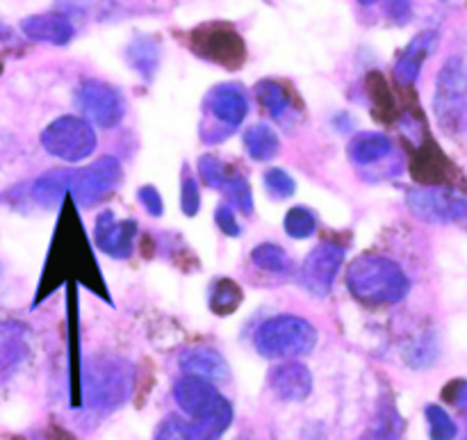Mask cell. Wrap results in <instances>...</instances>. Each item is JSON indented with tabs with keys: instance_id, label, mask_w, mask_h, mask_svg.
Here are the masks:
<instances>
[{
	"instance_id": "6da1fadb",
	"label": "cell",
	"mask_w": 467,
	"mask_h": 440,
	"mask_svg": "<svg viewBox=\"0 0 467 440\" xmlns=\"http://www.w3.org/2000/svg\"><path fill=\"white\" fill-rule=\"evenodd\" d=\"M132 363L114 354H96L80 368V402L99 414H109L126 404L135 388Z\"/></svg>"
},
{
	"instance_id": "7a4b0ae2",
	"label": "cell",
	"mask_w": 467,
	"mask_h": 440,
	"mask_svg": "<svg viewBox=\"0 0 467 440\" xmlns=\"http://www.w3.org/2000/svg\"><path fill=\"white\" fill-rule=\"evenodd\" d=\"M347 288L365 306L400 304L410 290L404 269L386 256H360L347 272Z\"/></svg>"
},
{
	"instance_id": "3957f363",
	"label": "cell",
	"mask_w": 467,
	"mask_h": 440,
	"mask_svg": "<svg viewBox=\"0 0 467 440\" xmlns=\"http://www.w3.org/2000/svg\"><path fill=\"white\" fill-rule=\"evenodd\" d=\"M254 345L263 359H295L306 356L317 345V329L296 315H276L258 327Z\"/></svg>"
},
{
	"instance_id": "277c9868",
	"label": "cell",
	"mask_w": 467,
	"mask_h": 440,
	"mask_svg": "<svg viewBox=\"0 0 467 440\" xmlns=\"http://www.w3.org/2000/svg\"><path fill=\"white\" fill-rule=\"evenodd\" d=\"M190 46L199 58L226 68H240L246 59V46L240 32L226 21H210L194 27Z\"/></svg>"
},
{
	"instance_id": "5b68a950",
	"label": "cell",
	"mask_w": 467,
	"mask_h": 440,
	"mask_svg": "<svg viewBox=\"0 0 467 440\" xmlns=\"http://www.w3.org/2000/svg\"><path fill=\"white\" fill-rule=\"evenodd\" d=\"M41 144L50 155L64 162H80L96 151V132L89 121L67 114L44 128Z\"/></svg>"
},
{
	"instance_id": "8992f818",
	"label": "cell",
	"mask_w": 467,
	"mask_h": 440,
	"mask_svg": "<svg viewBox=\"0 0 467 440\" xmlns=\"http://www.w3.org/2000/svg\"><path fill=\"white\" fill-rule=\"evenodd\" d=\"M436 112L447 128L459 126L467 114V62L463 58L447 59L438 73Z\"/></svg>"
},
{
	"instance_id": "52a82bcc",
	"label": "cell",
	"mask_w": 467,
	"mask_h": 440,
	"mask_svg": "<svg viewBox=\"0 0 467 440\" xmlns=\"http://www.w3.org/2000/svg\"><path fill=\"white\" fill-rule=\"evenodd\" d=\"M406 204L415 217L429 224H454L467 217V199L447 187H415Z\"/></svg>"
},
{
	"instance_id": "ba28073f",
	"label": "cell",
	"mask_w": 467,
	"mask_h": 440,
	"mask_svg": "<svg viewBox=\"0 0 467 440\" xmlns=\"http://www.w3.org/2000/svg\"><path fill=\"white\" fill-rule=\"evenodd\" d=\"M121 162L112 155H105L99 158L96 162H91L89 167L78 169L71 173V196L76 204L85 205V208H94L96 204L105 199L108 194H112L114 187L121 181Z\"/></svg>"
},
{
	"instance_id": "9c48e42d",
	"label": "cell",
	"mask_w": 467,
	"mask_h": 440,
	"mask_svg": "<svg viewBox=\"0 0 467 440\" xmlns=\"http://www.w3.org/2000/svg\"><path fill=\"white\" fill-rule=\"evenodd\" d=\"M76 103L80 112L100 128L119 126L126 114V100H123L121 91L108 82L94 80V78H87L78 85Z\"/></svg>"
},
{
	"instance_id": "30bf717a",
	"label": "cell",
	"mask_w": 467,
	"mask_h": 440,
	"mask_svg": "<svg viewBox=\"0 0 467 440\" xmlns=\"http://www.w3.org/2000/svg\"><path fill=\"white\" fill-rule=\"evenodd\" d=\"M345 260V249L333 242H322L306 256L301 265V286L315 297H327Z\"/></svg>"
},
{
	"instance_id": "8fae6325",
	"label": "cell",
	"mask_w": 467,
	"mask_h": 440,
	"mask_svg": "<svg viewBox=\"0 0 467 440\" xmlns=\"http://www.w3.org/2000/svg\"><path fill=\"white\" fill-rule=\"evenodd\" d=\"M96 246L109 258H130L132 249H135L137 237V222L135 219H123L117 222L109 210L99 215L94 228Z\"/></svg>"
},
{
	"instance_id": "7c38bea8",
	"label": "cell",
	"mask_w": 467,
	"mask_h": 440,
	"mask_svg": "<svg viewBox=\"0 0 467 440\" xmlns=\"http://www.w3.org/2000/svg\"><path fill=\"white\" fill-rule=\"evenodd\" d=\"M203 108L210 117L217 119L226 128L235 131L249 114V99L240 85H217L208 91L203 100Z\"/></svg>"
},
{
	"instance_id": "4fadbf2b",
	"label": "cell",
	"mask_w": 467,
	"mask_h": 440,
	"mask_svg": "<svg viewBox=\"0 0 467 440\" xmlns=\"http://www.w3.org/2000/svg\"><path fill=\"white\" fill-rule=\"evenodd\" d=\"M173 400H176V404L181 406L187 415L199 420L203 418V415H208L210 411L217 409V406L222 404L223 397L219 395L214 383L199 377H185L173 386Z\"/></svg>"
},
{
	"instance_id": "5bb4252c",
	"label": "cell",
	"mask_w": 467,
	"mask_h": 440,
	"mask_svg": "<svg viewBox=\"0 0 467 440\" xmlns=\"http://www.w3.org/2000/svg\"><path fill=\"white\" fill-rule=\"evenodd\" d=\"M269 388L283 402H304L313 393V374L304 363H281L269 372Z\"/></svg>"
},
{
	"instance_id": "9a60e30c",
	"label": "cell",
	"mask_w": 467,
	"mask_h": 440,
	"mask_svg": "<svg viewBox=\"0 0 467 440\" xmlns=\"http://www.w3.org/2000/svg\"><path fill=\"white\" fill-rule=\"evenodd\" d=\"M436 44H438L436 30H424L410 39V44L401 50L400 59H397L395 64V78L400 85L409 87L418 80L420 71H422V64L427 62L429 55L433 53Z\"/></svg>"
},
{
	"instance_id": "2e32d148",
	"label": "cell",
	"mask_w": 467,
	"mask_h": 440,
	"mask_svg": "<svg viewBox=\"0 0 467 440\" xmlns=\"http://www.w3.org/2000/svg\"><path fill=\"white\" fill-rule=\"evenodd\" d=\"M181 368L187 377H199L210 383H226L231 379L226 359L213 347H192L181 356Z\"/></svg>"
},
{
	"instance_id": "e0dca14e",
	"label": "cell",
	"mask_w": 467,
	"mask_h": 440,
	"mask_svg": "<svg viewBox=\"0 0 467 440\" xmlns=\"http://www.w3.org/2000/svg\"><path fill=\"white\" fill-rule=\"evenodd\" d=\"M21 32L32 41L67 46L73 39V23L64 14H35L23 18Z\"/></svg>"
},
{
	"instance_id": "ac0fdd59",
	"label": "cell",
	"mask_w": 467,
	"mask_h": 440,
	"mask_svg": "<svg viewBox=\"0 0 467 440\" xmlns=\"http://www.w3.org/2000/svg\"><path fill=\"white\" fill-rule=\"evenodd\" d=\"M30 351V331L21 322H0V372L21 363Z\"/></svg>"
},
{
	"instance_id": "d6986e66",
	"label": "cell",
	"mask_w": 467,
	"mask_h": 440,
	"mask_svg": "<svg viewBox=\"0 0 467 440\" xmlns=\"http://www.w3.org/2000/svg\"><path fill=\"white\" fill-rule=\"evenodd\" d=\"M126 59L144 80H153L155 71L160 67V44L155 37L150 35H137L135 39L128 44Z\"/></svg>"
},
{
	"instance_id": "ffe728a7",
	"label": "cell",
	"mask_w": 467,
	"mask_h": 440,
	"mask_svg": "<svg viewBox=\"0 0 467 440\" xmlns=\"http://www.w3.org/2000/svg\"><path fill=\"white\" fill-rule=\"evenodd\" d=\"M392 151L390 137L383 132H360L349 141V160L354 164H372Z\"/></svg>"
},
{
	"instance_id": "44dd1931",
	"label": "cell",
	"mask_w": 467,
	"mask_h": 440,
	"mask_svg": "<svg viewBox=\"0 0 467 440\" xmlns=\"http://www.w3.org/2000/svg\"><path fill=\"white\" fill-rule=\"evenodd\" d=\"M233 423V406L231 402L223 397L222 404L214 411H210L203 418L194 420V424H190V440H219L223 436L228 427Z\"/></svg>"
},
{
	"instance_id": "7402d4cb",
	"label": "cell",
	"mask_w": 467,
	"mask_h": 440,
	"mask_svg": "<svg viewBox=\"0 0 467 440\" xmlns=\"http://www.w3.org/2000/svg\"><path fill=\"white\" fill-rule=\"evenodd\" d=\"M278 146H281L278 135L267 123H255V126H251L244 132V149L255 162H267V160H272L278 153Z\"/></svg>"
},
{
	"instance_id": "603a6c76",
	"label": "cell",
	"mask_w": 467,
	"mask_h": 440,
	"mask_svg": "<svg viewBox=\"0 0 467 440\" xmlns=\"http://www.w3.org/2000/svg\"><path fill=\"white\" fill-rule=\"evenodd\" d=\"M71 173L73 172H64V169H57V172H50L46 176L36 178L35 185H32V196L39 205L44 208H50L57 201L64 199L67 194L68 185H71Z\"/></svg>"
},
{
	"instance_id": "cb8c5ba5",
	"label": "cell",
	"mask_w": 467,
	"mask_h": 440,
	"mask_svg": "<svg viewBox=\"0 0 467 440\" xmlns=\"http://www.w3.org/2000/svg\"><path fill=\"white\" fill-rule=\"evenodd\" d=\"M401 432H404V423H401L397 409L392 404H383L374 424L360 440H400Z\"/></svg>"
},
{
	"instance_id": "d4e9b609",
	"label": "cell",
	"mask_w": 467,
	"mask_h": 440,
	"mask_svg": "<svg viewBox=\"0 0 467 440\" xmlns=\"http://www.w3.org/2000/svg\"><path fill=\"white\" fill-rule=\"evenodd\" d=\"M255 96L274 119H281L290 110V96H287L285 87L276 80H260L255 85Z\"/></svg>"
},
{
	"instance_id": "484cf974",
	"label": "cell",
	"mask_w": 467,
	"mask_h": 440,
	"mask_svg": "<svg viewBox=\"0 0 467 440\" xmlns=\"http://www.w3.org/2000/svg\"><path fill=\"white\" fill-rule=\"evenodd\" d=\"M242 290L231 278H219L213 286V297H210V309L217 315H231L240 309Z\"/></svg>"
},
{
	"instance_id": "4316f807",
	"label": "cell",
	"mask_w": 467,
	"mask_h": 440,
	"mask_svg": "<svg viewBox=\"0 0 467 440\" xmlns=\"http://www.w3.org/2000/svg\"><path fill=\"white\" fill-rule=\"evenodd\" d=\"M283 228H285V233L292 240H306V237L313 236L315 228H317V215L310 208L296 205V208L287 210L285 219H283Z\"/></svg>"
},
{
	"instance_id": "83f0119b",
	"label": "cell",
	"mask_w": 467,
	"mask_h": 440,
	"mask_svg": "<svg viewBox=\"0 0 467 440\" xmlns=\"http://www.w3.org/2000/svg\"><path fill=\"white\" fill-rule=\"evenodd\" d=\"M222 192H226L228 199L237 205L242 215H254V192L240 172H228Z\"/></svg>"
},
{
	"instance_id": "f1b7e54d",
	"label": "cell",
	"mask_w": 467,
	"mask_h": 440,
	"mask_svg": "<svg viewBox=\"0 0 467 440\" xmlns=\"http://www.w3.org/2000/svg\"><path fill=\"white\" fill-rule=\"evenodd\" d=\"M251 260H254L255 267L265 269V272L281 274L290 267V260H287L285 251L278 245H269V242L255 246V249L251 251Z\"/></svg>"
},
{
	"instance_id": "f546056e",
	"label": "cell",
	"mask_w": 467,
	"mask_h": 440,
	"mask_svg": "<svg viewBox=\"0 0 467 440\" xmlns=\"http://www.w3.org/2000/svg\"><path fill=\"white\" fill-rule=\"evenodd\" d=\"M424 415H427L429 436H431V440H454L459 436L456 423L450 418V414H447L442 406L429 404L427 409H424Z\"/></svg>"
},
{
	"instance_id": "4dcf8cb0",
	"label": "cell",
	"mask_w": 467,
	"mask_h": 440,
	"mask_svg": "<svg viewBox=\"0 0 467 440\" xmlns=\"http://www.w3.org/2000/svg\"><path fill=\"white\" fill-rule=\"evenodd\" d=\"M263 181H265V190H267V194L272 196L274 201L290 199L296 190L295 178H292L287 172H283V169H276V167L265 172Z\"/></svg>"
},
{
	"instance_id": "1f68e13d",
	"label": "cell",
	"mask_w": 467,
	"mask_h": 440,
	"mask_svg": "<svg viewBox=\"0 0 467 440\" xmlns=\"http://www.w3.org/2000/svg\"><path fill=\"white\" fill-rule=\"evenodd\" d=\"M228 172H231V169L223 167V164L219 162L217 158H213V155H203V158L199 160L201 178H203L205 185L213 187V190H222L223 183H226Z\"/></svg>"
},
{
	"instance_id": "d6a6232c",
	"label": "cell",
	"mask_w": 467,
	"mask_h": 440,
	"mask_svg": "<svg viewBox=\"0 0 467 440\" xmlns=\"http://www.w3.org/2000/svg\"><path fill=\"white\" fill-rule=\"evenodd\" d=\"M155 440H190V424L176 415H169L160 423Z\"/></svg>"
},
{
	"instance_id": "836d02e7",
	"label": "cell",
	"mask_w": 467,
	"mask_h": 440,
	"mask_svg": "<svg viewBox=\"0 0 467 440\" xmlns=\"http://www.w3.org/2000/svg\"><path fill=\"white\" fill-rule=\"evenodd\" d=\"M181 208L187 217H196L201 210V192H199V185H196V181L192 176H185V181H182Z\"/></svg>"
},
{
	"instance_id": "e575fe53",
	"label": "cell",
	"mask_w": 467,
	"mask_h": 440,
	"mask_svg": "<svg viewBox=\"0 0 467 440\" xmlns=\"http://www.w3.org/2000/svg\"><path fill=\"white\" fill-rule=\"evenodd\" d=\"M137 199H140V204L144 205V210L150 215V217H162V213H164L162 196H160V192L155 190L153 185L140 187V192H137Z\"/></svg>"
},
{
	"instance_id": "d590c367",
	"label": "cell",
	"mask_w": 467,
	"mask_h": 440,
	"mask_svg": "<svg viewBox=\"0 0 467 440\" xmlns=\"http://www.w3.org/2000/svg\"><path fill=\"white\" fill-rule=\"evenodd\" d=\"M442 400L447 404L456 406V409H465L467 406V379H451L445 388H442Z\"/></svg>"
},
{
	"instance_id": "8d00e7d4",
	"label": "cell",
	"mask_w": 467,
	"mask_h": 440,
	"mask_svg": "<svg viewBox=\"0 0 467 440\" xmlns=\"http://www.w3.org/2000/svg\"><path fill=\"white\" fill-rule=\"evenodd\" d=\"M214 222H217L219 231H222L223 236L237 237L242 233L240 224H237L235 219V213H233V208H228V205H219L217 213H214Z\"/></svg>"
},
{
	"instance_id": "74e56055",
	"label": "cell",
	"mask_w": 467,
	"mask_h": 440,
	"mask_svg": "<svg viewBox=\"0 0 467 440\" xmlns=\"http://www.w3.org/2000/svg\"><path fill=\"white\" fill-rule=\"evenodd\" d=\"M383 3H386V12L390 21H395L397 26L409 23L410 12H413V0H383Z\"/></svg>"
},
{
	"instance_id": "f35d334b",
	"label": "cell",
	"mask_w": 467,
	"mask_h": 440,
	"mask_svg": "<svg viewBox=\"0 0 467 440\" xmlns=\"http://www.w3.org/2000/svg\"><path fill=\"white\" fill-rule=\"evenodd\" d=\"M360 5H374V3H379V0H358Z\"/></svg>"
},
{
	"instance_id": "ab89813d",
	"label": "cell",
	"mask_w": 467,
	"mask_h": 440,
	"mask_svg": "<svg viewBox=\"0 0 467 440\" xmlns=\"http://www.w3.org/2000/svg\"><path fill=\"white\" fill-rule=\"evenodd\" d=\"M0 71H3V62H0Z\"/></svg>"
},
{
	"instance_id": "60d3db41",
	"label": "cell",
	"mask_w": 467,
	"mask_h": 440,
	"mask_svg": "<svg viewBox=\"0 0 467 440\" xmlns=\"http://www.w3.org/2000/svg\"><path fill=\"white\" fill-rule=\"evenodd\" d=\"M465 440H467V438H465Z\"/></svg>"
}]
</instances>
